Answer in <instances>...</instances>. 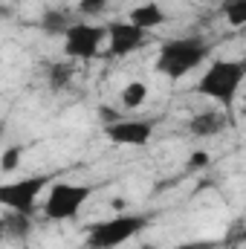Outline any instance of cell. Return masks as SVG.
Masks as SVG:
<instances>
[{
	"label": "cell",
	"mask_w": 246,
	"mask_h": 249,
	"mask_svg": "<svg viewBox=\"0 0 246 249\" xmlns=\"http://www.w3.org/2000/svg\"><path fill=\"white\" fill-rule=\"evenodd\" d=\"M145 99H148V84L145 81H130V84H124L122 93H119V102H122V107H127V110L142 107Z\"/></svg>",
	"instance_id": "cell-12"
},
{
	"label": "cell",
	"mask_w": 246,
	"mask_h": 249,
	"mask_svg": "<svg viewBox=\"0 0 246 249\" xmlns=\"http://www.w3.org/2000/svg\"><path fill=\"white\" fill-rule=\"evenodd\" d=\"M209 53H211L209 41H203L197 35H191V38H174V41H168L159 50V55H157V72H162L168 78H183V75H188L191 70H197L200 64L206 61Z\"/></svg>",
	"instance_id": "cell-2"
},
{
	"label": "cell",
	"mask_w": 246,
	"mask_h": 249,
	"mask_svg": "<svg viewBox=\"0 0 246 249\" xmlns=\"http://www.w3.org/2000/svg\"><path fill=\"white\" fill-rule=\"evenodd\" d=\"M70 26H72V18H70V12L55 9V6L44 9V15L38 18V29H41L44 35H64Z\"/></svg>",
	"instance_id": "cell-11"
},
{
	"label": "cell",
	"mask_w": 246,
	"mask_h": 249,
	"mask_svg": "<svg viewBox=\"0 0 246 249\" xmlns=\"http://www.w3.org/2000/svg\"><path fill=\"white\" fill-rule=\"evenodd\" d=\"M3 133H6V122H3V119H0V136H3Z\"/></svg>",
	"instance_id": "cell-21"
},
{
	"label": "cell",
	"mask_w": 246,
	"mask_h": 249,
	"mask_svg": "<svg viewBox=\"0 0 246 249\" xmlns=\"http://www.w3.org/2000/svg\"><path fill=\"white\" fill-rule=\"evenodd\" d=\"M70 78H72V67H70V64H55V67L50 70V87H53V90L67 87Z\"/></svg>",
	"instance_id": "cell-16"
},
{
	"label": "cell",
	"mask_w": 246,
	"mask_h": 249,
	"mask_svg": "<svg viewBox=\"0 0 246 249\" xmlns=\"http://www.w3.org/2000/svg\"><path fill=\"white\" fill-rule=\"evenodd\" d=\"M165 20H168V15H165V9H162L159 3H139L136 9H130V18H127V23L139 26L142 32L157 29V26H162Z\"/></svg>",
	"instance_id": "cell-9"
},
{
	"label": "cell",
	"mask_w": 246,
	"mask_h": 249,
	"mask_svg": "<svg viewBox=\"0 0 246 249\" xmlns=\"http://www.w3.org/2000/svg\"><path fill=\"white\" fill-rule=\"evenodd\" d=\"M105 136L113 145L139 148V145H148L151 142L154 122H148V119H119V122H113V124H105Z\"/></svg>",
	"instance_id": "cell-8"
},
{
	"label": "cell",
	"mask_w": 246,
	"mask_h": 249,
	"mask_svg": "<svg viewBox=\"0 0 246 249\" xmlns=\"http://www.w3.org/2000/svg\"><path fill=\"white\" fill-rule=\"evenodd\" d=\"M223 18L229 20V26L241 29L246 23V0H223Z\"/></svg>",
	"instance_id": "cell-14"
},
{
	"label": "cell",
	"mask_w": 246,
	"mask_h": 249,
	"mask_svg": "<svg viewBox=\"0 0 246 249\" xmlns=\"http://www.w3.org/2000/svg\"><path fill=\"white\" fill-rule=\"evenodd\" d=\"M78 15H84V18H96V15H102L105 9H107V0H78Z\"/></svg>",
	"instance_id": "cell-17"
},
{
	"label": "cell",
	"mask_w": 246,
	"mask_h": 249,
	"mask_svg": "<svg viewBox=\"0 0 246 249\" xmlns=\"http://www.w3.org/2000/svg\"><path fill=\"white\" fill-rule=\"evenodd\" d=\"M105 29H107V55L110 58H122V55L136 53L145 44V35H148L139 26L127 23V20H110Z\"/></svg>",
	"instance_id": "cell-7"
},
{
	"label": "cell",
	"mask_w": 246,
	"mask_h": 249,
	"mask_svg": "<svg viewBox=\"0 0 246 249\" xmlns=\"http://www.w3.org/2000/svg\"><path fill=\"white\" fill-rule=\"evenodd\" d=\"M23 154H26V148H23V145H12V148H6V151H3V157H0V171H3V174L18 171V168H20V162H23Z\"/></svg>",
	"instance_id": "cell-15"
},
{
	"label": "cell",
	"mask_w": 246,
	"mask_h": 249,
	"mask_svg": "<svg viewBox=\"0 0 246 249\" xmlns=\"http://www.w3.org/2000/svg\"><path fill=\"white\" fill-rule=\"evenodd\" d=\"M244 78H246V61H241V58H235V61L232 58H217V61L200 75L194 93H200L206 99H214L223 107H229L235 102Z\"/></svg>",
	"instance_id": "cell-1"
},
{
	"label": "cell",
	"mask_w": 246,
	"mask_h": 249,
	"mask_svg": "<svg viewBox=\"0 0 246 249\" xmlns=\"http://www.w3.org/2000/svg\"><path fill=\"white\" fill-rule=\"evenodd\" d=\"M226 127V116L217 113V110H209V113H200L188 122V130L200 139H209V136H217L220 130Z\"/></svg>",
	"instance_id": "cell-10"
},
{
	"label": "cell",
	"mask_w": 246,
	"mask_h": 249,
	"mask_svg": "<svg viewBox=\"0 0 246 249\" xmlns=\"http://www.w3.org/2000/svg\"><path fill=\"white\" fill-rule=\"evenodd\" d=\"M53 180L55 174H32V177H20L12 183H0V209L32 214V209L38 206V194H44Z\"/></svg>",
	"instance_id": "cell-5"
},
{
	"label": "cell",
	"mask_w": 246,
	"mask_h": 249,
	"mask_svg": "<svg viewBox=\"0 0 246 249\" xmlns=\"http://www.w3.org/2000/svg\"><path fill=\"white\" fill-rule=\"evenodd\" d=\"M90 194H93V186H84V183H67V180L50 183L47 200H44L47 220H72L81 212V206L90 200Z\"/></svg>",
	"instance_id": "cell-4"
},
{
	"label": "cell",
	"mask_w": 246,
	"mask_h": 249,
	"mask_svg": "<svg viewBox=\"0 0 246 249\" xmlns=\"http://www.w3.org/2000/svg\"><path fill=\"white\" fill-rule=\"evenodd\" d=\"M3 15H6V9H3V6H0V18H3Z\"/></svg>",
	"instance_id": "cell-23"
},
{
	"label": "cell",
	"mask_w": 246,
	"mask_h": 249,
	"mask_svg": "<svg viewBox=\"0 0 246 249\" xmlns=\"http://www.w3.org/2000/svg\"><path fill=\"white\" fill-rule=\"evenodd\" d=\"M99 116H102V124H113V122H119L122 116L116 113V110H110V107H102L99 110Z\"/></svg>",
	"instance_id": "cell-20"
},
{
	"label": "cell",
	"mask_w": 246,
	"mask_h": 249,
	"mask_svg": "<svg viewBox=\"0 0 246 249\" xmlns=\"http://www.w3.org/2000/svg\"><path fill=\"white\" fill-rule=\"evenodd\" d=\"M209 165V154L206 151H194L191 157H188V168L194 171V168H206Z\"/></svg>",
	"instance_id": "cell-19"
},
{
	"label": "cell",
	"mask_w": 246,
	"mask_h": 249,
	"mask_svg": "<svg viewBox=\"0 0 246 249\" xmlns=\"http://www.w3.org/2000/svg\"><path fill=\"white\" fill-rule=\"evenodd\" d=\"M0 229L9 235V238H15V241H20V238H26L29 235V229H32V223H29V214H20V212H12L3 223H0Z\"/></svg>",
	"instance_id": "cell-13"
},
{
	"label": "cell",
	"mask_w": 246,
	"mask_h": 249,
	"mask_svg": "<svg viewBox=\"0 0 246 249\" xmlns=\"http://www.w3.org/2000/svg\"><path fill=\"white\" fill-rule=\"evenodd\" d=\"M61 38H64V53L70 58H96L102 41L107 38V29L99 26V23L84 20V23H72Z\"/></svg>",
	"instance_id": "cell-6"
},
{
	"label": "cell",
	"mask_w": 246,
	"mask_h": 249,
	"mask_svg": "<svg viewBox=\"0 0 246 249\" xmlns=\"http://www.w3.org/2000/svg\"><path fill=\"white\" fill-rule=\"evenodd\" d=\"M226 241H185L177 249H223Z\"/></svg>",
	"instance_id": "cell-18"
},
{
	"label": "cell",
	"mask_w": 246,
	"mask_h": 249,
	"mask_svg": "<svg viewBox=\"0 0 246 249\" xmlns=\"http://www.w3.org/2000/svg\"><path fill=\"white\" fill-rule=\"evenodd\" d=\"M142 249H159V247H154V244H145V247H142Z\"/></svg>",
	"instance_id": "cell-22"
},
{
	"label": "cell",
	"mask_w": 246,
	"mask_h": 249,
	"mask_svg": "<svg viewBox=\"0 0 246 249\" xmlns=\"http://www.w3.org/2000/svg\"><path fill=\"white\" fill-rule=\"evenodd\" d=\"M148 226V214H116L107 220H99L87 229V247L90 249H116L124 241L136 238Z\"/></svg>",
	"instance_id": "cell-3"
}]
</instances>
